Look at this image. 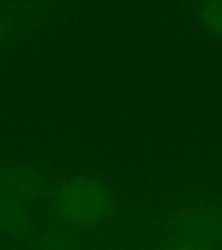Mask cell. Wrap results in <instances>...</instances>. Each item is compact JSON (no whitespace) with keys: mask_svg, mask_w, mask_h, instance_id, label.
Masks as SVG:
<instances>
[{"mask_svg":"<svg viewBox=\"0 0 222 250\" xmlns=\"http://www.w3.org/2000/svg\"><path fill=\"white\" fill-rule=\"evenodd\" d=\"M71 198H73L71 208L75 212H78L80 215L96 214L102 205V196L99 195V191L96 188H89V186L80 188V189H77V193Z\"/></svg>","mask_w":222,"mask_h":250,"instance_id":"1","label":"cell"},{"mask_svg":"<svg viewBox=\"0 0 222 250\" xmlns=\"http://www.w3.org/2000/svg\"><path fill=\"white\" fill-rule=\"evenodd\" d=\"M207 24H210L214 30L222 31V4H208L205 5V11L202 12Z\"/></svg>","mask_w":222,"mask_h":250,"instance_id":"2","label":"cell"},{"mask_svg":"<svg viewBox=\"0 0 222 250\" xmlns=\"http://www.w3.org/2000/svg\"><path fill=\"white\" fill-rule=\"evenodd\" d=\"M181 250H193V249H181Z\"/></svg>","mask_w":222,"mask_h":250,"instance_id":"3","label":"cell"}]
</instances>
